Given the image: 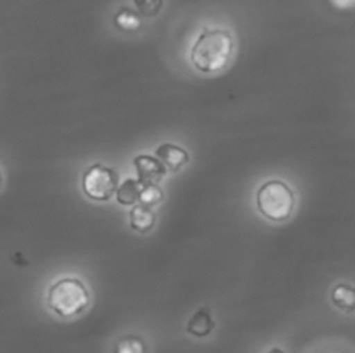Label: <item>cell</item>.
Instances as JSON below:
<instances>
[{
	"label": "cell",
	"mask_w": 355,
	"mask_h": 353,
	"mask_svg": "<svg viewBox=\"0 0 355 353\" xmlns=\"http://www.w3.org/2000/svg\"><path fill=\"white\" fill-rule=\"evenodd\" d=\"M233 37L226 29H204L190 53L193 65L205 73H215L227 65L233 54Z\"/></svg>",
	"instance_id": "cell-1"
},
{
	"label": "cell",
	"mask_w": 355,
	"mask_h": 353,
	"mask_svg": "<svg viewBox=\"0 0 355 353\" xmlns=\"http://www.w3.org/2000/svg\"><path fill=\"white\" fill-rule=\"evenodd\" d=\"M90 302L86 285L76 277H64L50 285L47 291V306L62 318L80 314Z\"/></svg>",
	"instance_id": "cell-2"
},
{
	"label": "cell",
	"mask_w": 355,
	"mask_h": 353,
	"mask_svg": "<svg viewBox=\"0 0 355 353\" xmlns=\"http://www.w3.org/2000/svg\"><path fill=\"white\" fill-rule=\"evenodd\" d=\"M257 208L268 220H287L295 205L293 190L282 180H268L257 191Z\"/></svg>",
	"instance_id": "cell-3"
},
{
	"label": "cell",
	"mask_w": 355,
	"mask_h": 353,
	"mask_svg": "<svg viewBox=\"0 0 355 353\" xmlns=\"http://www.w3.org/2000/svg\"><path fill=\"white\" fill-rule=\"evenodd\" d=\"M118 181L119 177L114 169L103 163H94L83 173L82 190L90 199L105 202L116 192Z\"/></svg>",
	"instance_id": "cell-4"
},
{
	"label": "cell",
	"mask_w": 355,
	"mask_h": 353,
	"mask_svg": "<svg viewBox=\"0 0 355 353\" xmlns=\"http://www.w3.org/2000/svg\"><path fill=\"white\" fill-rule=\"evenodd\" d=\"M133 165L136 169L137 181L141 185L158 184L166 173V168L162 165V162L151 155L141 154L135 156Z\"/></svg>",
	"instance_id": "cell-5"
},
{
	"label": "cell",
	"mask_w": 355,
	"mask_h": 353,
	"mask_svg": "<svg viewBox=\"0 0 355 353\" xmlns=\"http://www.w3.org/2000/svg\"><path fill=\"white\" fill-rule=\"evenodd\" d=\"M155 158L159 159L166 170L171 172L180 170L189 162L187 151L172 143H164L158 145L155 150Z\"/></svg>",
	"instance_id": "cell-6"
},
{
	"label": "cell",
	"mask_w": 355,
	"mask_h": 353,
	"mask_svg": "<svg viewBox=\"0 0 355 353\" xmlns=\"http://www.w3.org/2000/svg\"><path fill=\"white\" fill-rule=\"evenodd\" d=\"M129 224L130 228L139 233H147L155 224V213L151 210V208L139 203L133 205L129 212Z\"/></svg>",
	"instance_id": "cell-7"
},
{
	"label": "cell",
	"mask_w": 355,
	"mask_h": 353,
	"mask_svg": "<svg viewBox=\"0 0 355 353\" xmlns=\"http://www.w3.org/2000/svg\"><path fill=\"white\" fill-rule=\"evenodd\" d=\"M214 327H215V323L211 318L209 309L208 307H201L189 320L187 332L194 335V336L201 338V336L208 335L212 331Z\"/></svg>",
	"instance_id": "cell-8"
},
{
	"label": "cell",
	"mask_w": 355,
	"mask_h": 353,
	"mask_svg": "<svg viewBox=\"0 0 355 353\" xmlns=\"http://www.w3.org/2000/svg\"><path fill=\"white\" fill-rule=\"evenodd\" d=\"M331 302L347 313L355 311V287L351 284H337L331 291Z\"/></svg>",
	"instance_id": "cell-9"
},
{
	"label": "cell",
	"mask_w": 355,
	"mask_h": 353,
	"mask_svg": "<svg viewBox=\"0 0 355 353\" xmlns=\"http://www.w3.org/2000/svg\"><path fill=\"white\" fill-rule=\"evenodd\" d=\"M141 184L135 180V179H126L122 181L121 185H118L116 188V201L121 205L129 206V205H135L139 201V194L141 190Z\"/></svg>",
	"instance_id": "cell-10"
},
{
	"label": "cell",
	"mask_w": 355,
	"mask_h": 353,
	"mask_svg": "<svg viewBox=\"0 0 355 353\" xmlns=\"http://www.w3.org/2000/svg\"><path fill=\"white\" fill-rule=\"evenodd\" d=\"M114 21H115L116 28H119L121 30H125V32H135L141 26V21H140L139 14L136 11L130 10V8H126V7H122L116 12Z\"/></svg>",
	"instance_id": "cell-11"
},
{
	"label": "cell",
	"mask_w": 355,
	"mask_h": 353,
	"mask_svg": "<svg viewBox=\"0 0 355 353\" xmlns=\"http://www.w3.org/2000/svg\"><path fill=\"white\" fill-rule=\"evenodd\" d=\"M164 199V191L158 184H150V185H143L139 194V205L151 208L157 203H159Z\"/></svg>",
	"instance_id": "cell-12"
},
{
	"label": "cell",
	"mask_w": 355,
	"mask_h": 353,
	"mask_svg": "<svg viewBox=\"0 0 355 353\" xmlns=\"http://www.w3.org/2000/svg\"><path fill=\"white\" fill-rule=\"evenodd\" d=\"M136 7H137V11L146 17H153L155 15L159 8L162 7V1H135L133 3Z\"/></svg>",
	"instance_id": "cell-13"
},
{
	"label": "cell",
	"mask_w": 355,
	"mask_h": 353,
	"mask_svg": "<svg viewBox=\"0 0 355 353\" xmlns=\"http://www.w3.org/2000/svg\"><path fill=\"white\" fill-rule=\"evenodd\" d=\"M334 6L337 7H351V6H355V1H333Z\"/></svg>",
	"instance_id": "cell-14"
},
{
	"label": "cell",
	"mask_w": 355,
	"mask_h": 353,
	"mask_svg": "<svg viewBox=\"0 0 355 353\" xmlns=\"http://www.w3.org/2000/svg\"><path fill=\"white\" fill-rule=\"evenodd\" d=\"M266 353H286V352L283 349H280V347H272Z\"/></svg>",
	"instance_id": "cell-15"
},
{
	"label": "cell",
	"mask_w": 355,
	"mask_h": 353,
	"mask_svg": "<svg viewBox=\"0 0 355 353\" xmlns=\"http://www.w3.org/2000/svg\"><path fill=\"white\" fill-rule=\"evenodd\" d=\"M1 183H3V179H1V172H0V187H1Z\"/></svg>",
	"instance_id": "cell-16"
}]
</instances>
